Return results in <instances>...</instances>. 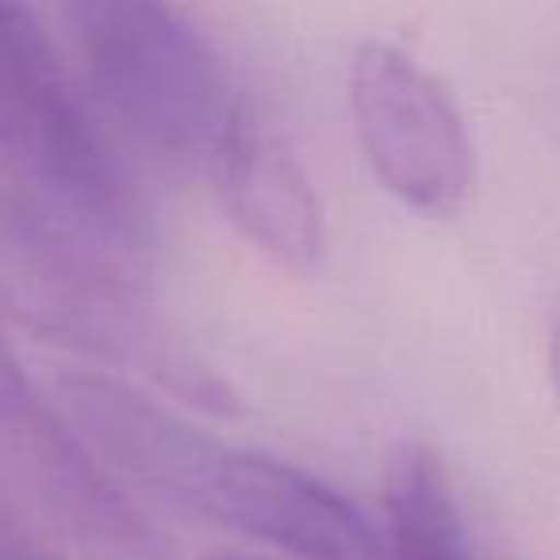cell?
I'll list each match as a JSON object with an SVG mask.
<instances>
[{"instance_id": "9c48e42d", "label": "cell", "mask_w": 560, "mask_h": 560, "mask_svg": "<svg viewBox=\"0 0 560 560\" xmlns=\"http://www.w3.org/2000/svg\"><path fill=\"white\" fill-rule=\"evenodd\" d=\"M0 560H62L4 495H0Z\"/></svg>"}, {"instance_id": "6da1fadb", "label": "cell", "mask_w": 560, "mask_h": 560, "mask_svg": "<svg viewBox=\"0 0 560 560\" xmlns=\"http://www.w3.org/2000/svg\"><path fill=\"white\" fill-rule=\"evenodd\" d=\"M55 388L96 457L162 503L296 560H388L373 522L319 476L234 450L108 373H66Z\"/></svg>"}, {"instance_id": "8992f818", "label": "cell", "mask_w": 560, "mask_h": 560, "mask_svg": "<svg viewBox=\"0 0 560 560\" xmlns=\"http://www.w3.org/2000/svg\"><path fill=\"white\" fill-rule=\"evenodd\" d=\"M350 108L376 180L411 211L450 219L476 185V150L450 89L407 50L361 43Z\"/></svg>"}, {"instance_id": "30bf717a", "label": "cell", "mask_w": 560, "mask_h": 560, "mask_svg": "<svg viewBox=\"0 0 560 560\" xmlns=\"http://www.w3.org/2000/svg\"><path fill=\"white\" fill-rule=\"evenodd\" d=\"M545 361H549L552 396H557V404H560V319L552 323V330H549V353H545Z\"/></svg>"}, {"instance_id": "3957f363", "label": "cell", "mask_w": 560, "mask_h": 560, "mask_svg": "<svg viewBox=\"0 0 560 560\" xmlns=\"http://www.w3.org/2000/svg\"><path fill=\"white\" fill-rule=\"evenodd\" d=\"M66 20L96 104L127 139L170 170L211 177L249 119L215 43L147 0H81Z\"/></svg>"}, {"instance_id": "52a82bcc", "label": "cell", "mask_w": 560, "mask_h": 560, "mask_svg": "<svg viewBox=\"0 0 560 560\" xmlns=\"http://www.w3.org/2000/svg\"><path fill=\"white\" fill-rule=\"evenodd\" d=\"M211 185L231 223L272 261L296 272H312L323 261L327 223L319 196L296 150L277 131L249 116L219 154Z\"/></svg>"}, {"instance_id": "277c9868", "label": "cell", "mask_w": 560, "mask_h": 560, "mask_svg": "<svg viewBox=\"0 0 560 560\" xmlns=\"http://www.w3.org/2000/svg\"><path fill=\"white\" fill-rule=\"evenodd\" d=\"M0 158L32 196L116 254L150 238L131 173L96 127L81 89L32 9L0 4Z\"/></svg>"}, {"instance_id": "8fae6325", "label": "cell", "mask_w": 560, "mask_h": 560, "mask_svg": "<svg viewBox=\"0 0 560 560\" xmlns=\"http://www.w3.org/2000/svg\"><path fill=\"white\" fill-rule=\"evenodd\" d=\"M203 560H269V557H254V552H211Z\"/></svg>"}, {"instance_id": "5b68a950", "label": "cell", "mask_w": 560, "mask_h": 560, "mask_svg": "<svg viewBox=\"0 0 560 560\" xmlns=\"http://www.w3.org/2000/svg\"><path fill=\"white\" fill-rule=\"evenodd\" d=\"M0 468L85 560H177L165 534L101 465L0 338Z\"/></svg>"}, {"instance_id": "ba28073f", "label": "cell", "mask_w": 560, "mask_h": 560, "mask_svg": "<svg viewBox=\"0 0 560 560\" xmlns=\"http://www.w3.org/2000/svg\"><path fill=\"white\" fill-rule=\"evenodd\" d=\"M388 560H480L453 499L450 476L422 445H404L388 468Z\"/></svg>"}, {"instance_id": "7a4b0ae2", "label": "cell", "mask_w": 560, "mask_h": 560, "mask_svg": "<svg viewBox=\"0 0 560 560\" xmlns=\"http://www.w3.org/2000/svg\"><path fill=\"white\" fill-rule=\"evenodd\" d=\"M0 315L47 342L139 369L188 404L234 407L231 388L150 315L116 249L12 185H0Z\"/></svg>"}]
</instances>
